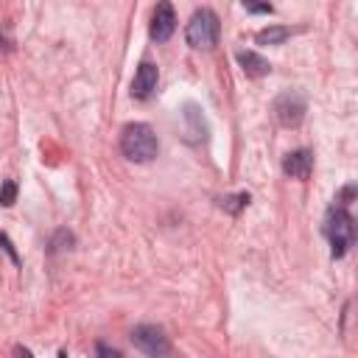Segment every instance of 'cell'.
Instances as JSON below:
<instances>
[{
  "label": "cell",
  "mask_w": 358,
  "mask_h": 358,
  "mask_svg": "<svg viewBox=\"0 0 358 358\" xmlns=\"http://www.w3.org/2000/svg\"><path fill=\"white\" fill-rule=\"evenodd\" d=\"M14 358H34V355H31V350H25V347H17V350H14Z\"/></svg>",
  "instance_id": "cell-15"
},
{
  "label": "cell",
  "mask_w": 358,
  "mask_h": 358,
  "mask_svg": "<svg viewBox=\"0 0 358 358\" xmlns=\"http://www.w3.org/2000/svg\"><path fill=\"white\" fill-rule=\"evenodd\" d=\"M131 341L148 358H168V352H171V341H168L165 330L157 324H137L131 330Z\"/></svg>",
  "instance_id": "cell-4"
},
{
  "label": "cell",
  "mask_w": 358,
  "mask_h": 358,
  "mask_svg": "<svg viewBox=\"0 0 358 358\" xmlns=\"http://www.w3.org/2000/svg\"><path fill=\"white\" fill-rule=\"evenodd\" d=\"M157 78H159L157 67L151 62H143L137 67V73H134V81H131V98H140V101L148 98L157 90Z\"/></svg>",
  "instance_id": "cell-7"
},
{
  "label": "cell",
  "mask_w": 358,
  "mask_h": 358,
  "mask_svg": "<svg viewBox=\"0 0 358 358\" xmlns=\"http://www.w3.org/2000/svg\"><path fill=\"white\" fill-rule=\"evenodd\" d=\"M324 232H327V241H330V252L333 257H344L347 249L352 246L355 241V227H352V215L344 210V207H333L324 218Z\"/></svg>",
  "instance_id": "cell-2"
},
{
  "label": "cell",
  "mask_w": 358,
  "mask_h": 358,
  "mask_svg": "<svg viewBox=\"0 0 358 358\" xmlns=\"http://www.w3.org/2000/svg\"><path fill=\"white\" fill-rule=\"evenodd\" d=\"M243 8L252 11V14H271L274 11V6H268V3H246Z\"/></svg>",
  "instance_id": "cell-14"
},
{
  "label": "cell",
  "mask_w": 358,
  "mask_h": 358,
  "mask_svg": "<svg viewBox=\"0 0 358 358\" xmlns=\"http://www.w3.org/2000/svg\"><path fill=\"white\" fill-rule=\"evenodd\" d=\"M157 134L148 123H129L120 134V151L134 162H148L157 157Z\"/></svg>",
  "instance_id": "cell-1"
},
{
  "label": "cell",
  "mask_w": 358,
  "mask_h": 358,
  "mask_svg": "<svg viewBox=\"0 0 358 358\" xmlns=\"http://www.w3.org/2000/svg\"><path fill=\"white\" fill-rule=\"evenodd\" d=\"M14 199H17V185L8 179V182H3V187H0V204H3V207H11Z\"/></svg>",
  "instance_id": "cell-11"
},
{
  "label": "cell",
  "mask_w": 358,
  "mask_h": 358,
  "mask_svg": "<svg viewBox=\"0 0 358 358\" xmlns=\"http://www.w3.org/2000/svg\"><path fill=\"white\" fill-rule=\"evenodd\" d=\"M0 48H3V36H0Z\"/></svg>",
  "instance_id": "cell-17"
},
{
  "label": "cell",
  "mask_w": 358,
  "mask_h": 358,
  "mask_svg": "<svg viewBox=\"0 0 358 358\" xmlns=\"http://www.w3.org/2000/svg\"><path fill=\"white\" fill-rule=\"evenodd\" d=\"M288 36H291V28H285V25H271V28H263V31L257 34V42H260V45H282Z\"/></svg>",
  "instance_id": "cell-10"
},
{
  "label": "cell",
  "mask_w": 358,
  "mask_h": 358,
  "mask_svg": "<svg viewBox=\"0 0 358 358\" xmlns=\"http://www.w3.org/2000/svg\"><path fill=\"white\" fill-rule=\"evenodd\" d=\"M282 171H285L291 179H308L310 171H313V154H310L308 148L291 151V154L282 159Z\"/></svg>",
  "instance_id": "cell-8"
},
{
  "label": "cell",
  "mask_w": 358,
  "mask_h": 358,
  "mask_svg": "<svg viewBox=\"0 0 358 358\" xmlns=\"http://www.w3.org/2000/svg\"><path fill=\"white\" fill-rule=\"evenodd\" d=\"M59 358H67V352H59Z\"/></svg>",
  "instance_id": "cell-16"
},
{
  "label": "cell",
  "mask_w": 358,
  "mask_h": 358,
  "mask_svg": "<svg viewBox=\"0 0 358 358\" xmlns=\"http://www.w3.org/2000/svg\"><path fill=\"white\" fill-rule=\"evenodd\" d=\"M249 204V193H238V196H229V199H224V207L229 210V213H238L241 207H246Z\"/></svg>",
  "instance_id": "cell-12"
},
{
  "label": "cell",
  "mask_w": 358,
  "mask_h": 358,
  "mask_svg": "<svg viewBox=\"0 0 358 358\" xmlns=\"http://www.w3.org/2000/svg\"><path fill=\"white\" fill-rule=\"evenodd\" d=\"M274 112H277V120L282 126H299L302 117H305V101H302L299 92H285V95L277 98Z\"/></svg>",
  "instance_id": "cell-5"
},
{
  "label": "cell",
  "mask_w": 358,
  "mask_h": 358,
  "mask_svg": "<svg viewBox=\"0 0 358 358\" xmlns=\"http://www.w3.org/2000/svg\"><path fill=\"white\" fill-rule=\"evenodd\" d=\"M173 31H176V14H173V6H171V3H157L154 17H151V39L165 42V39H171Z\"/></svg>",
  "instance_id": "cell-6"
},
{
  "label": "cell",
  "mask_w": 358,
  "mask_h": 358,
  "mask_svg": "<svg viewBox=\"0 0 358 358\" xmlns=\"http://www.w3.org/2000/svg\"><path fill=\"white\" fill-rule=\"evenodd\" d=\"M95 352H98V358H120V350H115V347H109L103 341L95 347Z\"/></svg>",
  "instance_id": "cell-13"
},
{
  "label": "cell",
  "mask_w": 358,
  "mask_h": 358,
  "mask_svg": "<svg viewBox=\"0 0 358 358\" xmlns=\"http://www.w3.org/2000/svg\"><path fill=\"white\" fill-rule=\"evenodd\" d=\"M238 64H241L243 73L252 76V78H260V76H268V73H271V64H268L260 53H255V50H238Z\"/></svg>",
  "instance_id": "cell-9"
},
{
  "label": "cell",
  "mask_w": 358,
  "mask_h": 358,
  "mask_svg": "<svg viewBox=\"0 0 358 358\" xmlns=\"http://www.w3.org/2000/svg\"><path fill=\"white\" fill-rule=\"evenodd\" d=\"M218 31H221V25H218L215 11H210V8H196L193 17H190V22H187L185 36H187V45H190V48L210 50V48L218 42Z\"/></svg>",
  "instance_id": "cell-3"
}]
</instances>
